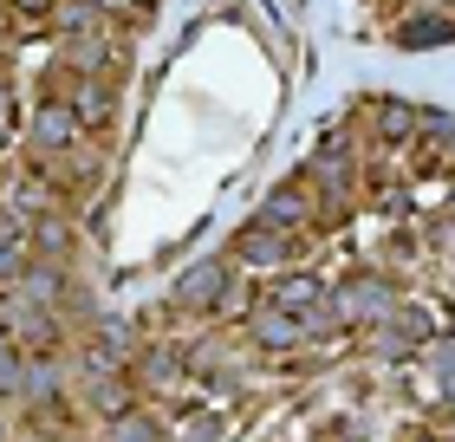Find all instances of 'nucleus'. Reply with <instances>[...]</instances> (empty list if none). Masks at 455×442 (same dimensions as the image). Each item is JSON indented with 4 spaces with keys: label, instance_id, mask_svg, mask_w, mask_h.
Returning <instances> with one entry per match:
<instances>
[{
    "label": "nucleus",
    "instance_id": "6ab92c4d",
    "mask_svg": "<svg viewBox=\"0 0 455 442\" xmlns=\"http://www.w3.org/2000/svg\"><path fill=\"white\" fill-rule=\"evenodd\" d=\"M0 436H7V423H0Z\"/></svg>",
    "mask_w": 455,
    "mask_h": 442
},
{
    "label": "nucleus",
    "instance_id": "f257e3e1",
    "mask_svg": "<svg viewBox=\"0 0 455 442\" xmlns=\"http://www.w3.org/2000/svg\"><path fill=\"white\" fill-rule=\"evenodd\" d=\"M221 293H228V261H196V267L176 280V306H182V312H215Z\"/></svg>",
    "mask_w": 455,
    "mask_h": 442
},
{
    "label": "nucleus",
    "instance_id": "20e7f679",
    "mask_svg": "<svg viewBox=\"0 0 455 442\" xmlns=\"http://www.w3.org/2000/svg\"><path fill=\"white\" fill-rule=\"evenodd\" d=\"M254 339L274 345V351H286V345H299V319H293L286 306H260V312H254Z\"/></svg>",
    "mask_w": 455,
    "mask_h": 442
},
{
    "label": "nucleus",
    "instance_id": "4468645a",
    "mask_svg": "<svg viewBox=\"0 0 455 442\" xmlns=\"http://www.w3.org/2000/svg\"><path fill=\"white\" fill-rule=\"evenodd\" d=\"M215 436H221L215 416H196V423H189V442H215Z\"/></svg>",
    "mask_w": 455,
    "mask_h": 442
},
{
    "label": "nucleus",
    "instance_id": "f03ea898",
    "mask_svg": "<svg viewBox=\"0 0 455 442\" xmlns=\"http://www.w3.org/2000/svg\"><path fill=\"white\" fill-rule=\"evenodd\" d=\"M339 312H351V319H384V312H397V293L364 273V280L339 286Z\"/></svg>",
    "mask_w": 455,
    "mask_h": 442
},
{
    "label": "nucleus",
    "instance_id": "a211bd4d",
    "mask_svg": "<svg viewBox=\"0 0 455 442\" xmlns=\"http://www.w3.org/2000/svg\"><path fill=\"white\" fill-rule=\"evenodd\" d=\"M0 117H7V92H0Z\"/></svg>",
    "mask_w": 455,
    "mask_h": 442
},
{
    "label": "nucleus",
    "instance_id": "9d476101",
    "mask_svg": "<svg viewBox=\"0 0 455 442\" xmlns=\"http://www.w3.org/2000/svg\"><path fill=\"white\" fill-rule=\"evenodd\" d=\"M378 124H384V137H410V131H417V111H410V104H403V98H390Z\"/></svg>",
    "mask_w": 455,
    "mask_h": 442
},
{
    "label": "nucleus",
    "instance_id": "6e6552de",
    "mask_svg": "<svg viewBox=\"0 0 455 442\" xmlns=\"http://www.w3.org/2000/svg\"><path fill=\"white\" fill-rule=\"evenodd\" d=\"M449 39V20H403L397 27V46H443Z\"/></svg>",
    "mask_w": 455,
    "mask_h": 442
},
{
    "label": "nucleus",
    "instance_id": "423d86ee",
    "mask_svg": "<svg viewBox=\"0 0 455 442\" xmlns=\"http://www.w3.org/2000/svg\"><path fill=\"white\" fill-rule=\"evenodd\" d=\"M274 306H286V312H319V306H325V286H319V280H286V286L274 293Z\"/></svg>",
    "mask_w": 455,
    "mask_h": 442
},
{
    "label": "nucleus",
    "instance_id": "39448f33",
    "mask_svg": "<svg viewBox=\"0 0 455 442\" xmlns=\"http://www.w3.org/2000/svg\"><path fill=\"white\" fill-rule=\"evenodd\" d=\"M286 254H293V241H286L280 228H247L241 235V261H254V267H274Z\"/></svg>",
    "mask_w": 455,
    "mask_h": 442
},
{
    "label": "nucleus",
    "instance_id": "0eeeda50",
    "mask_svg": "<svg viewBox=\"0 0 455 442\" xmlns=\"http://www.w3.org/2000/svg\"><path fill=\"white\" fill-rule=\"evenodd\" d=\"M72 117H78V124H105V117H111V85H98V78H92V85L78 92Z\"/></svg>",
    "mask_w": 455,
    "mask_h": 442
},
{
    "label": "nucleus",
    "instance_id": "1a4fd4ad",
    "mask_svg": "<svg viewBox=\"0 0 455 442\" xmlns=\"http://www.w3.org/2000/svg\"><path fill=\"white\" fill-rule=\"evenodd\" d=\"M111 442H156V423L143 410H117L111 416Z\"/></svg>",
    "mask_w": 455,
    "mask_h": 442
},
{
    "label": "nucleus",
    "instance_id": "ddd939ff",
    "mask_svg": "<svg viewBox=\"0 0 455 442\" xmlns=\"http://www.w3.org/2000/svg\"><path fill=\"white\" fill-rule=\"evenodd\" d=\"M436 384L455 397V351H436Z\"/></svg>",
    "mask_w": 455,
    "mask_h": 442
},
{
    "label": "nucleus",
    "instance_id": "f8f14e48",
    "mask_svg": "<svg viewBox=\"0 0 455 442\" xmlns=\"http://www.w3.org/2000/svg\"><path fill=\"white\" fill-rule=\"evenodd\" d=\"M92 20H98V7H92V0H85V7H59V27H66L72 39H78V33H85V27H92Z\"/></svg>",
    "mask_w": 455,
    "mask_h": 442
},
{
    "label": "nucleus",
    "instance_id": "f3484780",
    "mask_svg": "<svg viewBox=\"0 0 455 442\" xmlns=\"http://www.w3.org/2000/svg\"><path fill=\"white\" fill-rule=\"evenodd\" d=\"M92 7H111V13H124V7H137V0H92Z\"/></svg>",
    "mask_w": 455,
    "mask_h": 442
},
{
    "label": "nucleus",
    "instance_id": "7ed1b4c3",
    "mask_svg": "<svg viewBox=\"0 0 455 442\" xmlns=\"http://www.w3.org/2000/svg\"><path fill=\"white\" fill-rule=\"evenodd\" d=\"M72 131H78L72 104H39V111H33V137L46 143V150H66V143H72Z\"/></svg>",
    "mask_w": 455,
    "mask_h": 442
},
{
    "label": "nucleus",
    "instance_id": "dca6fc26",
    "mask_svg": "<svg viewBox=\"0 0 455 442\" xmlns=\"http://www.w3.org/2000/svg\"><path fill=\"white\" fill-rule=\"evenodd\" d=\"M436 137H443V150H449V157H455V117H449V124H443V131H436Z\"/></svg>",
    "mask_w": 455,
    "mask_h": 442
},
{
    "label": "nucleus",
    "instance_id": "2eb2a0df",
    "mask_svg": "<svg viewBox=\"0 0 455 442\" xmlns=\"http://www.w3.org/2000/svg\"><path fill=\"white\" fill-rule=\"evenodd\" d=\"M13 7H20V13H33V20H39V13H52V0H13Z\"/></svg>",
    "mask_w": 455,
    "mask_h": 442
},
{
    "label": "nucleus",
    "instance_id": "9b49d317",
    "mask_svg": "<svg viewBox=\"0 0 455 442\" xmlns=\"http://www.w3.org/2000/svg\"><path fill=\"white\" fill-rule=\"evenodd\" d=\"M286 221H299V189H280V196L267 202V228H286Z\"/></svg>",
    "mask_w": 455,
    "mask_h": 442
}]
</instances>
